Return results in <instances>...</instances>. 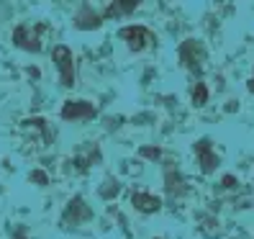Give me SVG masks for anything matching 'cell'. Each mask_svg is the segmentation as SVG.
<instances>
[{
	"label": "cell",
	"instance_id": "cell-1",
	"mask_svg": "<svg viewBox=\"0 0 254 239\" xmlns=\"http://www.w3.org/2000/svg\"><path fill=\"white\" fill-rule=\"evenodd\" d=\"M44 31V26H28V23H23V26H18L16 31H13V44L16 47H21V49H26V52H39L41 49V34Z\"/></svg>",
	"mask_w": 254,
	"mask_h": 239
},
{
	"label": "cell",
	"instance_id": "cell-2",
	"mask_svg": "<svg viewBox=\"0 0 254 239\" xmlns=\"http://www.w3.org/2000/svg\"><path fill=\"white\" fill-rule=\"evenodd\" d=\"M52 59L57 62V67H59V75H62V85L64 87H72L74 85V65H72V52L67 49V47H54V52H52Z\"/></svg>",
	"mask_w": 254,
	"mask_h": 239
},
{
	"label": "cell",
	"instance_id": "cell-3",
	"mask_svg": "<svg viewBox=\"0 0 254 239\" xmlns=\"http://www.w3.org/2000/svg\"><path fill=\"white\" fill-rule=\"evenodd\" d=\"M118 36H121L128 44V49H133V52L146 49V44L152 41V34H149L144 26H124L121 31H118Z\"/></svg>",
	"mask_w": 254,
	"mask_h": 239
},
{
	"label": "cell",
	"instance_id": "cell-4",
	"mask_svg": "<svg viewBox=\"0 0 254 239\" xmlns=\"http://www.w3.org/2000/svg\"><path fill=\"white\" fill-rule=\"evenodd\" d=\"M180 59H183V65L188 67V70H192V72H198L200 75V70H203V49L198 47V41H192V39H188L183 47H180Z\"/></svg>",
	"mask_w": 254,
	"mask_h": 239
},
{
	"label": "cell",
	"instance_id": "cell-5",
	"mask_svg": "<svg viewBox=\"0 0 254 239\" xmlns=\"http://www.w3.org/2000/svg\"><path fill=\"white\" fill-rule=\"evenodd\" d=\"M95 116V106L85 100H67L62 106V118L72 121V118H93Z\"/></svg>",
	"mask_w": 254,
	"mask_h": 239
},
{
	"label": "cell",
	"instance_id": "cell-6",
	"mask_svg": "<svg viewBox=\"0 0 254 239\" xmlns=\"http://www.w3.org/2000/svg\"><path fill=\"white\" fill-rule=\"evenodd\" d=\"M195 152H198V159H200V170H203V172H213L216 165H218V157L213 155L211 142H208V139H200V142L195 144Z\"/></svg>",
	"mask_w": 254,
	"mask_h": 239
},
{
	"label": "cell",
	"instance_id": "cell-7",
	"mask_svg": "<svg viewBox=\"0 0 254 239\" xmlns=\"http://www.w3.org/2000/svg\"><path fill=\"white\" fill-rule=\"evenodd\" d=\"M131 203L136 206L141 214H154V211H159V208H162V201L157 196H149V193H141V190L131 196Z\"/></svg>",
	"mask_w": 254,
	"mask_h": 239
},
{
	"label": "cell",
	"instance_id": "cell-8",
	"mask_svg": "<svg viewBox=\"0 0 254 239\" xmlns=\"http://www.w3.org/2000/svg\"><path fill=\"white\" fill-rule=\"evenodd\" d=\"M100 23H103L100 16H98L90 5H85L77 16H74V26H77V28H98Z\"/></svg>",
	"mask_w": 254,
	"mask_h": 239
},
{
	"label": "cell",
	"instance_id": "cell-9",
	"mask_svg": "<svg viewBox=\"0 0 254 239\" xmlns=\"http://www.w3.org/2000/svg\"><path fill=\"white\" fill-rule=\"evenodd\" d=\"M72 219H74V224H77L80 219H90V208L85 206L82 198H72V201H69V208H67V214H64V221H72Z\"/></svg>",
	"mask_w": 254,
	"mask_h": 239
},
{
	"label": "cell",
	"instance_id": "cell-10",
	"mask_svg": "<svg viewBox=\"0 0 254 239\" xmlns=\"http://www.w3.org/2000/svg\"><path fill=\"white\" fill-rule=\"evenodd\" d=\"M136 5H139V0H133V3H111L106 8V16L111 18V16H121V13H131Z\"/></svg>",
	"mask_w": 254,
	"mask_h": 239
},
{
	"label": "cell",
	"instance_id": "cell-11",
	"mask_svg": "<svg viewBox=\"0 0 254 239\" xmlns=\"http://www.w3.org/2000/svg\"><path fill=\"white\" fill-rule=\"evenodd\" d=\"M192 103H195V106H205L208 103V87L203 82L192 85Z\"/></svg>",
	"mask_w": 254,
	"mask_h": 239
},
{
	"label": "cell",
	"instance_id": "cell-12",
	"mask_svg": "<svg viewBox=\"0 0 254 239\" xmlns=\"http://www.w3.org/2000/svg\"><path fill=\"white\" fill-rule=\"evenodd\" d=\"M141 155L149 157V159H159V149H154V147H144V149H141Z\"/></svg>",
	"mask_w": 254,
	"mask_h": 239
},
{
	"label": "cell",
	"instance_id": "cell-13",
	"mask_svg": "<svg viewBox=\"0 0 254 239\" xmlns=\"http://www.w3.org/2000/svg\"><path fill=\"white\" fill-rule=\"evenodd\" d=\"M31 180H36V183H41V185H47V175H44L41 170H36V172H31Z\"/></svg>",
	"mask_w": 254,
	"mask_h": 239
},
{
	"label": "cell",
	"instance_id": "cell-14",
	"mask_svg": "<svg viewBox=\"0 0 254 239\" xmlns=\"http://www.w3.org/2000/svg\"><path fill=\"white\" fill-rule=\"evenodd\" d=\"M223 185L231 188V185H234V177H231V175H226V177H223Z\"/></svg>",
	"mask_w": 254,
	"mask_h": 239
},
{
	"label": "cell",
	"instance_id": "cell-15",
	"mask_svg": "<svg viewBox=\"0 0 254 239\" xmlns=\"http://www.w3.org/2000/svg\"><path fill=\"white\" fill-rule=\"evenodd\" d=\"M247 87H249V93H254V78H252V80L247 82Z\"/></svg>",
	"mask_w": 254,
	"mask_h": 239
}]
</instances>
